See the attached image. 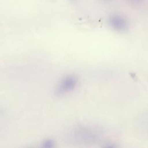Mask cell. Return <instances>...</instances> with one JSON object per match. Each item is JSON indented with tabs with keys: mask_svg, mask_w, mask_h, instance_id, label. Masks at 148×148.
<instances>
[{
	"mask_svg": "<svg viewBox=\"0 0 148 148\" xmlns=\"http://www.w3.org/2000/svg\"><path fill=\"white\" fill-rule=\"evenodd\" d=\"M110 27L119 32L126 31L129 27V24L126 17L120 14H113L108 19Z\"/></svg>",
	"mask_w": 148,
	"mask_h": 148,
	"instance_id": "obj_1",
	"label": "cell"
},
{
	"mask_svg": "<svg viewBox=\"0 0 148 148\" xmlns=\"http://www.w3.org/2000/svg\"><path fill=\"white\" fill-rule=\"evenodd\" d=\"M77 80L73 76H68L60 82L57 88L58 94H64L72 91L76 86Z\"/></svg>",
	"mask_w": 148,
	"mask_h": 148,
	"instance_id": "obj_2",
	"label": "cell"
},
{
	"mask_svg": "<svg viewBox=\"0 0 148 148\" xmlns=\"http://www.w3.org/2000/svg\"><path fill=\"white\" fill-rule=\"evenodd\" d=\"M127 1L132 6L140 7L145 3L146 0H127Z\"/></svg>",
	"mask_w": 148,
	"mask_h": 148,
	"instance_id": "obj_3",
	"label": "cell"
},
{
	"mask_svg": "<svg viewBox=\"0 0 148 148\" xmlns=\"http://www.w3.org/2000/svg\"><path fill=\"white\" fill-rule=\"evenodd\" d=\"M53 142L50 140H46V142L44 143L46 147H51L53 145Z\"/></svg>",
	"mask_w": 148,
	"mask_h": 148,
	"instance_id": "obj_4",
	"label": "cell"
},
{
	"mask_svg": "<svg viewBox=\"0 0 148 148\" xmlns=\"http://www.w3.org/2000/svg\"><path fill=\"white\" fill-rule=\"evenodd\" d=\"M102 1H110V0H102Z\"/></svg>",
	"mask_w": 148,
	"mask_h": 148,
	"instance_id": "obj_5",
	"label": "cell"
}]
</instances>
